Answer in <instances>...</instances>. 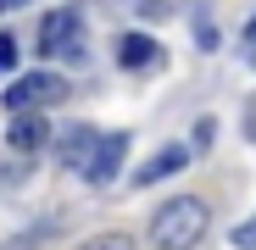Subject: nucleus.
Here are the masks:
<instances>
[{"instance_id": "nucleus-5", "label": "nucleus", "mask_w": 256, "mask_h": 250, "mask_svg": "<svg viewBox=\"0 0 256 250\" xmlns=\"http://www.w3.org/2000/svg\"><path fill=\"white\" fill-rule=\"evenodd\" d=\"M95 145H100V134L84 128V122H72V128L56 139V161L72 167V173H84V167H90V156H95Z\"/></svg>"}, {"instance_id": "nucleus-3", "label": "nucleus", "mask_w": 256, "mask_h": 250, "mask_svg": "<svg viewBox=\"0 0 256 250\" xmlns=\"http://www.w3.org/2000/svg\"><path fill=\"white\" fill-rule=\"evenodd\" d=\"M84 45V17L78 11H50L45 28H39V50L45 56H72Z\"/></svg>"}, {"instance_id": "nucleus-12", "label": "nucleus", "mask_w": 256, "mask_h": 250, "mask_svg": "<svg viewBox=\"0 0 256 250\" xmlns=\"http://www.w3.org/2000/svg\"><path fill=\"white\" fill-rule=\"evenodd\" d=\"M234 245H240V250H256V223H240V228H234Z\"/></svg>"}, {"instance_id": "nucleus-10", "label": "nucleus", "mask_w": 256, "mask_h": 250, "mask_svg": "<svg viewBox=\"0 0 256 250\" xmlns=\"http://www.w3.org/2000/svg\"><path fill=\"white\" fill-rule=\"evenodd\" d=\"M184 6V0H140V17H150V22H162V17H173Z\"/></svg>"}, {"instance_id": "nucleus-16", "label": "nucleus", "mask_w": 256, "mask_h": 250, "mask_svg": "<svg viewBox=\"0 0 256 250\" xmlns=\"http://www.w3.org/2000/svg\"><path fill=\"white\" fill-rule=\"evenodd\" d=\"M250 67H256V50H250Z\"/></svg>"}, {"instance_id": "nucleus-9", "label": "nucleus", "mask_w": 256, "mask_h": 250, "mask_svg": "<svg viewBox=\"0 0 256 250\" xmlns=\"http://www.w3.org/2000/svg\"><path fill=\"white\" fill-rule=\"evenodd\" d=\"M78 250H140V245L128 239V234H117V228H112V234H95V239H84Z\"/></svg>"}, {"instance_id": "nucleus-14", "label": "nucleus", "mask_w": 256, "mask_h": 250, "mask_svg": "<svg viewBox=\"0 0 256 250\" xmlns=\"http://www.w3.org/2000/svg\"><path fill=\"white\" fill-rule=\"evenodd\" d=\"M12 6H22V0H0V11H12Z\"/></svg>"}, {"instance_id": "nucleus-2", "label": "nucleus", "mask_w": 256, "mask_h": 250, "mask_svg": "<svg viewBox=\"0 0 256 250\" xmlns=\"http://www.w3.org/2000/svg\"><path fill=\"white\" fill-rule=\"evenodd\" d=\"M67 95V78H56V72H28V78H17V83H6V111H39V106H56Z\"/></svg>"}, {"instance_id": "nucleus-1", "label": "nucleus", "mask_w": 256, "mask_h": 250, "mask_svg": "<svg viewBox=\"0 0 256 250\" xmlns=\"http://www.w3.org/2000/svg\"><path fill=\"white\" fill-rule=\"evenodd\" d=\"M206 228H212V206L195 195H178L150 217V250H195Z\"/></svg>"}, {"instance_id": "nucleus-15", "label": "nucleus", "mask_w": 256, "mask_h": 250, "mask_svg": "<svg viewBox=\"0 0 256 250\" xmlns=\"http://www.w3.org/2000/svg\"><path fill=\"white\" fill-rule=\"evenodd\" d=\"M250 139H256V106H250Z\"/></svg>"}, {"instance_id": "nucleus-4", "label": "nucleus", "mask_w": 256, "mask_h": 250, "mask_svg": "<svg viewBox=\"0 0 256 250\" xmlns=\"http://www.w3.org/2000/svg\"><path fill=\"white\" fill-rule=\"evenodd\" d=\"M122 156H128V134H100V145H95V156H90V167H84V184H112L117 173H122Z\"/></svg>"}, {"instance_id": "nucleus-13", "label": "nucleus", "mask_w": 256, "mask_h": 250, "mask_svg": "<svg viewBox=\"0 0 256 250\" xmlns=\"http://www.w3.org/2000/svg\"><path fill=\"white\" fill-rule=\"evenodd\" d=\"M245 50H256V17L245 22Z\"/></svg>"}, {"instance_id": "nucleus-7", "label": "nucleus", "mask_w": 256, "mask_h": 250, "mask_svg": "<svg viewBox=\"0 0 256 250\" xmlns=\"http://www.w3.org/2000/svg\"><path fill=\"white\" fill-rule=\"evenodd\" d=\"M190 167V145H167V150H156L140 173H134V184L140 189H150V184H162V178H173V173H184Z\"/></svg>"}, {"instance_id": "nucleus-11", "label": "nucleus", "mask_w": 256, "mask_h": 250, "mask_svg": "<svg viewBox=\"0 0 256 250\" xmlns=\"http://www.w3.org/2000/svg\"><path fill=\"white\" fill-rule=\"evenodd\" d=\"M12 67H17V39L0 33V72H12Z\"/></svg>"}, {"instance_id": "nucleus-8", "label": "nucleus", "mask_w": 256, "mask_h": 250, "mask_svg": "<svg viewBox=\"0 0 256 250\" xmlns=\"http://www.w3.org/2000/svg\"><path fill=\"white\" fill-rule=\"evenodd\" d=\"M117 61L122 67H156L162 61V45H156L150 33H128L122 45H117Z\"/></svg>"}, {"instance_id": "nucleus-6", "label": "nucleus", "mask_w": 256, "mask_h": 250, "mask_svg": "<svg viewBox=\"0 0 256 250\" xmlns=\"http://www.w3.org/2000/svg\"><path fill=\"white\" fill-rule=\"evenodd\" d=\"M50 139V122L39 117V111H12V128H6V145L17 150V156H28V150H39Z\"/></svg>"}]
</instances>
